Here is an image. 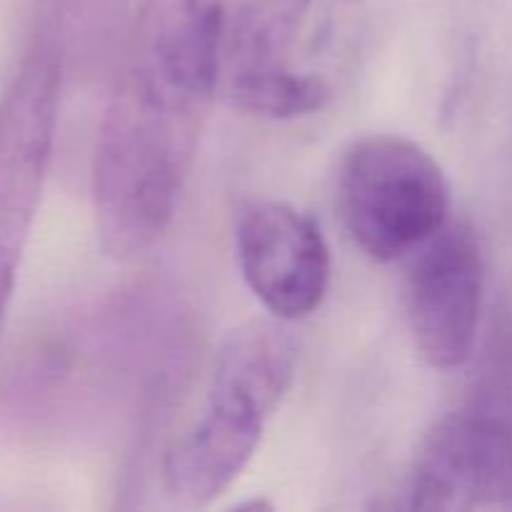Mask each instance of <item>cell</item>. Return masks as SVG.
I'll use <instances>...</instances> for the list:
<instances>
[{"label": "cell", "instance_id": "6da1fadb", "mask_svg": "<svg viewBox=\"0 0 512 512\" xmlns=\"http://www.w3.org/2000/svg\"><path fill=\"white\" fill-rule=\"evenodd\" d=\"M228 0H143L105 105L93 215L110 258L148 253L173 225L218 100Z\"/></svg>", "mask_w": 512, "mask_h": 512}, {"label": "cell", "instance_id": "7a4b0ae2", "mask_svg": "<svg viewBox=\"0 0 512 512\" xmlns=\"http://www.w3.org/2000/svg\"><path fill=\"white\" fill-rule=\"evenodd\" d=\"M295 368L298 343L283 320H250L225 335L198 413L165 450L163 480L173 498L210 505L233 488L288 395Z\"/></svg>", "mask_w": 512, "mask_h": 512}, {"label": "cell", "instance_id": "3957f363", "mask_svg": "<svg viewBox=\"0 0 512 512\" xmlns=\"http://www.w3.org/2000/svg\"><path fill=\"white\" fill-rule=\"evenodd\" d=\"M512 498V315L495 318L465 398L425 435L410 510H473Z\"/></svg>", "mask_w": 512, "mask_h": 512}, {"label": "cell", "instance_id": "277c9868", "mask_svg": "<svg viewBox=\"0 0 512 512\" xmlns=\"http://www.w3.org/2000/svg\"><path fill=\"white\" fill-rule=\"evenodd\" d=\"M340 220L375 263L410 258L450 220L453 190L420 143L393 133L353 140L338 168Z\"/></svg>", "mask_w": 512, "mask_h": 512}, {"label": "cell", "instance_id": "5b68a950", "mask_svg": "<svg viewBox=\"0 0 512 512\" xmlns=\"http://www.w3.org/2000/svg\"><path fill=\"white\" fill-rule=\"evenodd\" d=\"M318 13L320 0H243L228 10L218 90L230 108L295 120L330 103V80L303 65Z\"/></svg>", "mask_w": 512, "mask_h": 512}, {"label": "cell", "instance_id": "8992f818", "mask_svg": "<svg viewBox=\"0 0 512 512\" xmlns=\"http://www.w3.org/2000/svg\"><path fill=\"white\" fill-rule=\"evenodd\" d=\"M60 78L58 45L43 38L0 98V333L48 178Z\"/></svg>", "mask_w": 512, "mask_h": 512}, {"label": "cell", "instance_id": "52a82bcc", "mask_svg": "<svg viewBox=\"0 0 512 512\" xmlns=\"http://www.w3.org/2000/svg\"><path fill=\"white\" fill-rule=\"evenodd\" d=\"M485 298V250L468 220H448L410 255L405 310L420 358L463 368L475 353Z\"/></svg>", "mask_w": 512, "mask_h": 512}, {"label": "cell", "instance_id": "ba28073f", "mask_svg": "<svg viewBox=\"0 0 512 512\" xmlns=\"http://www.w3.org/2000/svg\"><path fill=\"white\" fill-rule=\"evenodd\" d=\"M235 253L250 293L283 323L325 303L333 255L318 220L283 200H250L235 215Z\"/></svg>", "mask_w": 512, "mask_h": 512}]
</instances>
